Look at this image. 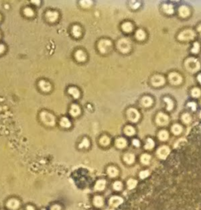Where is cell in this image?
Segmentation results:
<instances>
[{
  "label": "cell",
  "instance_id": "cell-8",
  "mask_svg": "<svg viewBox=\"0 0 201 210\" xmlns=\"http://www.w3.org/2000/svg\"><path fill=\"white\" fill-rule=\"evenodd\" d=\"M156 122L160 126H165L169 123V117L163 112H160L156 115Z\"/></svg>",
  "mask_w": 201,
  "mask_h": 210
},
{
  "label": "cell",
  "instance_id": "cell-32",
  "mask_svg": "<svg viewBox=\"0 0 201 210\" xmlns=\"http://www.w3.org/2000/svg\"><path fill=\"white\" fill-rule=\"evenodd\" d=\"M71 32H72V35L76 37V38H79L81 36L82 34V30H81V28L78 25H74L72 27V29H71Z\"/></svg>",
  "mask_w": 201,
  "mask_h": 210
},
{
  "label": "cell",
  "instance_id": "cell-51",
  "mask_svg": "<svg viewBox=\"0 0 201 210\" xmlns=\"http://www.w3.org/2000/svg\"><path fill=\"white\" fill-rule=\"evenodd\" d=\"M25 210H36V209L33 207L32 205H28V206H26Z\"/></svg>",
  "mask_w": 201,
  "mask_h": 210
},
{
  "label": "cell",
  "instance_id": "cell-5",
  "mask_svg": "<svg viewBox=\"0 0 201 210\" xmlns=\"http://www.w3.org/2000/svg\"><path fill=\"white\" fill-rule=\"evenodd\" d=\"M171 153V149L167 145H162L160 148L157 149L156 151V156L160 159L165 160L168 157V155Z\"/></svg>",
  "mask_w": 201,
  "mask_h": 210
},
{
  "label": "cell",
  "instance_id": "cell-4",
  "mask_svg": "<svg viewBox=\"0 0 201 210\" xmlns=\"http://www.w3.org/2000/svg\"><path fill=\"white\" fill-rule=\"evenodd\" d=\"M112 47V42L109 39H101L98 42V48L101 53H107Z\"/></svg>",
  "mask_w": 201,
  "mask_h": 210
},
{
  "label": "cell",
  "instance_id": "cell-16",
  "mask_svg": "<svg viewBox=\"0 0 201 210\" xmlns=\"http://www.w3.org/2000/svg\"><path fill=\"white\" fill-rule=\"evenodd\" d=\"M38 86H39V88L43 92H49L50 89H51V85H50V83L49 82H47V81H45V80L39 81Z\"/></svg>",
  "mask_w": 201,
  "mask_h": 210
},
{
  "label": "cell",
  "instance_id": "cell-12",
  "mask_svg": "<svg viewBox=\"0 0 201 210\" xmlns=\"http://www.w3.org/2000/svg\"><path fill=\"white\" fill-rule=\"evenodd\" d=\"M19 206H20V201H18L17 198H11V199L8 200L7 202H6V207L8 208L9 209H18Z\"/></svg>",
  "mask_w": 201,
  "mask_h": 210
},
{
  "label": "cell",
  "instance_id": "cell-42",
  "mask_svg": "<svg viewBox=\"0 0 201 210\" xmlns=\"http://www.w3.org/2000/svg\"><path fill=\"white\" fill-rule=\"evenodd\" d=\"M191 94L193 97H199L201 94V91L200 89L199 88H194V89H192L191 91Z\"/></svg>",
  "mask_w": 201,
  "mask_h": 210
},
{
  "label": "cell",
  "instance_id": "cell-37",
  "mask_svg": "<svg viewBox=\"0 0 201 210\" xmlns=\"http://www.w3.org/2000/svg\"><path fill=\"white\" fill-rule=\"evenodd\" d=\"M181 120L185 124H189L192 121V117L189 113H185L181 116Z\"/></svg>",
  "mask_w": 201,
  "mask_h": 210
},
{
  "label": "cell",
  "instance_id": "cell-6",
  "mask_svg": "<svg viewBox=\"0 0 201 210\" xmlns=\"http://www.w3.org/2000/svg\"><path fill=\"white\" fill-rule=\"evenodd\" d=\"M196 36L195 32L191 29H186L181 32L178 35V39L181 41H189L194 39Z\"/></svg>",
  "mask_w": 201,
  "mask_h": 210
},
{
  "label": "cell",
  "instance_id": "cell-55",
  "mask_svg": "<svg viewBox=\"0 0 201 210\" xmlns=\"http://www.w3.org/2000/svg\"><path fill=\"white\" fill-rule=\"evenodd\" d=\"M200 118H201V111H200Z\"/></svg>",
  "mask_w": 201,
  "mask_h": 210
},
{
  "label": "cell",
  "instance_id": "cell-7",
  "mask_svg": "<svg viewBox=\"0 0 201 210\" xmlns=\"http://www.w3.org/2000/svg\"><path fill=\"white\" fill-rule=\"evenodd\" d=\"M127 115L128 119L134 123L138 121L139 118H140V114L138 111V110L135 109V108H130V109L127 110Z\"/></svg>",
  "mask_w": 201,
  "mask_h": 210
},
{
  "label": "cell",
  "instance_id": "cell-35",
  "mask_svg": "<svg viewBox=\"0 0 201 210\" xmlns=\"http://www.w3.org/2000/svg\"><path fill=\"white\" fill-rule=\"evenodd\" d=\"M122 29L125 32H130L133 30V25L130 22H125L122 25Z\"/></svg>",
  "mask_w": 201,
  "mask_h": 210
},
{
  "label": "cell",
  "instance_id": "cell-14",
  "mask_svg": "<svg viewBox=\"0 0 201 210\" xmlns=\"http://www.w3.org/2000/svg\"><path fill=\"white\" fill-rule=\"evenodd\" d=\"M123 161H124L125 163H127V165H132L134 162H135V155L133 153H130V152H128V153H126V154L123 155Z\"/></svg>",
  "mask_w": 201,
  "mask_h": 210
},
{
  "label": "cell",
  "instance_id": "cell-27",
  "mask_svg": "<svg viewBox=\"0 0 201 210\" xmlns=\"http://www.w3.org/2000/svg\"><path fill=\"white\" fill-rule=\"evenodd\" d=\"M154 147H155V141L152 138H147L145 140V146H144L145 150L150 151V150L153 149Z\"/></svg>",
  "mask_w": 201,
  "mask_h": 210
},
{
  "label": "cell",
  "instance_id": "cell-10",
  "mask_svg": "<svg viewBox=\"0 0 201 210\" xmlns=\"http://www.w3.org/2000/svg\"><path fill=\"white\" fill-rule=\"evenodd\" d=\"M168 78L170 83H171L172 85H179L182 81L181 76L176 72H171L169 74Z\"/></svg>",
  "mask_w": 201,
  "mask_h": 210
},
{
  "label": "cell",
  "instance_id": "cell-36",
  "mask_svg": "<svg viewBox=\"0 0 201 210\" xmlns=\"http://www.w3.org/2000/svg\"><path fill=\"white\" fill-rule=\"evenodd\" d=\"M163 9L164 12L167 14H172L174 13V7L171 4H164L163 6Z\"/></svg>",
  "mask_w": 201,
  "mask_h": 210
},
{
  "label": "cell",
  "instance_id": "cell-22",
  "mask_svg": "<svg viewBox=\"0 0 201 210\" xmlns=\"http://www.w3.org/2000/svg\"><path fill=\"white\" fill-rule=\"evenodd\" d=\"M75 57L80 62H83L86 59V53H84L83 50H77L76 52V53H75Z\"/></svg>",
  "mask_w": 201,
  "mask_h": 210
},
{
  "label": "cell",
  "instance_id": "cell-13",
  "mask_svg": "<svg viewBox=\"0 0 201 210\" xmlns=\"http://www.w3.org/2000/svg\"><path fill=\"white\" fill-rule=\"evenodd\" d=\"M106 184L107 182L105 180H103V179L98 180L95 183L94 190L95 191H104V190L105 189Z\"/></svg>",
  "mask_w": 201,
  "mask_h": 210
},
{
  "label": "cell",
  "instance_id": "cell-33",
  "mask_svg": "<svg viewBox=\"0 0 201 210\" xmlns=\"http://www.w3.org/2000/svg\"><path fill=\"white\" fill-rule=\"evenodd\" d=\"M99 143L101 146H104V147H106L108 145H109V144L111 143V140L109 136H102L99 140Z\"/></svg>",
  "mask_w": 201,
  "mask_h": 210
},
{
  "label": "cell",
  "instance_id": "cell-49",
  "mask_svg": "<svg viewBox=\"0 0 201 210\" xmlns=\"http://www.w3.org/2000/svg\"><path fill=\"white\" fill-rule=\"evenodd\" d=\"M139 6H140V3H134V4H131V7L133 9H138Z\"/></svg>",
  "mask_w": 201,
  "mask_h": 210
},
{
  "label": "cell",
  "instance_id": "cell-30",
  "mask_svg": "<svg viewBox=\"0 0 201 210\" xmlns=\"http://www.w3.org/2000/svg\"><path fill=\"white\" fill-rule=\"evenodd\" d=\"M124 133L128 136H134L135 133H136V131H135V129L133 127V126H131V125H127L126 127L124 128Z\"/></svg>",
  "mask_w": 201,
  "mask_h": 210
},
{
  "label": "cell",
  "instance_id": "cell-56",
  "mask_svg": "<svg viewBox=\"0 0 201 210\" xmlns=\"http://www.w3.org/2000/svg\"><path fill=\"white\" fill-rule=\"evenodd\" d=\"M0 21H1V15H0Z\"/></svg>",
  "mask_w": 201,
  "mask_h": 210
},
{
  "label": "cell",
  "instance_id": "cell-29",
  "mask_svg": "<svg viewBox=\"0 0 201 210\" xmlns=\"http://www.w3.org/2000/svg\"><path fill=\"white\" fill-rule=\"evenodd\" d=\"M153 103L152 99L150 97H144L142 99V104L145 107H148L152 106V104Z\"/></svg>",
  "mask_w": 201,
  "mask_h": 210
},
{
  "label": "cell",
  "instance_id": "cell-39",
  "mask_svg": "<svg viewBox=\"0 0 201 210\" xmlns=\"http://www.w3.org/2000/svg\"><path fill=\"white\" fill-rule=\"evenodd\" d=\"M149 175H150V172L148 171V169H144L139 172V178L141 180H145L149 176Z\"/></svg>",
  "mask_w": 201,
  "mask_h": 210
},
{
  "label": "cell",
  "instance_id": "cell-53",
  "mask_svg": "<svg viewBox=\"0 0 201 210\" xmlns=\"http://www.w3.org/2000/svg\"><path fill=\"white\" fill-rule=\"evenodd\" d=\"M197 79H198L199 83H200L201 84V74H200L198 75V76H197Z\"/></svg>",
  "mask_w": 201,
  "mask_h": 210
},
{
  "label": "cell",
  "instance_id": "cell-43",
  "mask_svg": "<svg viewBox=\"0 0 201 210\" xmlns=\"http://www.w3.org/2000/svg\"><path fill=\"white\" fill-rule=\"evenodd\" d=\"M24 13L27 17H32L33 15H34V11L32 10V9H31L29 7H27V8H25L24 9Z\"/></svg>",
  "mask_w": 201,
  "mask_h": 210
},
{
  "label": "cell",
  "instance_id": "cell-47",
  "mask_svg": "<svg viewBox=\"0 0 201 210\" xmlns=\"http://www.w3.org/2000/svg\"><path fill=\"white\" fill-rule=\"evenodd\" d=\"M188 107H191V109L192 111H196V104L194 103V102H189L188 104Z\"/></svg>",
  "mask_w": 201,
  "mask_h": 210
},
{
  "label": "cell",
  "instance_id": "cell-19",
  "mask_svg": "<svg viewBox=\"0 0 201 210\" xmlns=\"http://www.w3.org/2000/svg\"><path fill=\"white\" fill-rule=\"evenodd\" d=\"M47 19L50 22H55L58 18V13L56 11H48L47 13Z\"/></svg>",
  "mask_w": 201,
  "mask_h": 210
},
{
  "label": "cell",
  "instance_id": "cell-52",
  "mask_svg": "<svg viewBox=\"0 0 201 210\" xmlns=\"http://www.w3.org/2000/svg\"><path fill=\"white\" fill-rule=\"evenodd\" d=\"M32 3H36V5L38 6V5H39V3H40V1H38H38H34V0H32Z\"/></svg>",
  "mask_w": 201,
  "mask_h": 210
},
{
  "label": "cell",
  "instance_id": "cell-48",
  "mask_svg": "<svg viewBox=\"0 0 201 210\" xmlns=\"http://www.w3.org/2000/svg\"><path fill=\"white\" fill-rule=\"evenodd\" d=\"M50 210H61V205H60L55 204V205H53L50 207Z\"/></svg>",
  "mask_w": 201,
  "mask_h": 210
},
{
  "label": "cell",
  "instance_id": "cell-57",
  "mask_svg": "<svg viewBox=\"0 0 201 210\" xmlns=\"http://www.w3.org/2000/svg\"><path fill=\"white\" fill-rule=\"evenodd\" d=\"M0 37H1V36H0Z\"/></svg>",
  "mask_w": 201,
  "mask_h": 210
},
{
  "label": "cell",
  "instance_id": "cell-41",
  "mask_svg": "<svg viewBox=\"0 0 201 210\" xmlns=\"http://www.w3.org/2000/svg\"><path fill=\"white\" fill-rule=\"evenodd\" d=\"M164 101L167 103V111H171L173 109V107H174V103H173L171 99H170L168 97H165L164 98Z\"/></svg>",
  "mask_w": 201,
  "mask_h": 210
},
{
  "label": "cell",
  "instance_id": "cell-3",
  "mask_svg": "<svg viewBox=\"0 0 201 210\" xmlns=\"http://www.w3.org/2000/svg\"><path fill=\"white\" fill-rule=\"evenodd\" d=\"M117 48L121 53H127L130 50L131 45L130 41L127 39H119L117 42Z\"/></svg>",
  "mask_w": 201,
  "mask_h": 210
},
{
  "label": "cell",
  "instance_id": "cell-44",
  "mask_svg": "<svg viewBox=\"0 0 201 210\" xmlns=\"http://www.w3.org/2000/svg\"><path fill=\"white\" fill-rule=\"evenodd\" d=\"M92 3H93V2L90 1V0H82V1H80V5L83 7H85V8L90 7L92 5Z\"/></svg>",
  "mask_w": 201,
  "mask_h": 210
},
{
  "label": "cell",
  "instance_id": "cell-17",
  "mask_svg": "<svg viewBox=\"0 0 201 210\" xmlns=\"http://www.w3.org/2000/svg\"><path fill=\"white\" fill-rule=\"evenodd\" d=\"M69 113L72 117H76V116L80 115V113H81V109L80 107H79V105H77L76 104H73L71 106V108H70V111H69Z\"/></svg>",
  "mask_w": 201,
  "mask_h": 210
},
{
  "label": "cell",
  "instance_id": "cell-31",
  "mask_svg": "<svg viewBox=\"0 0 201 210\" xmlns=\"http://www.w3.org/2000/svg\"><path fill=\"white\" fill-rule=\"evenodd\" d=\"M60 125H61V126L63 128H69L71 127V121H70V120H69L68 118L63 117V118L61 119V121H60Z\"/></svg>",
  "mask_w": 201,
  "mask_h": 210
},
{
  "label": "cell",
  "instance_id": "cell-54",
  "mask_svg": "<svg viewBox=\"0 0 201 210\" xmlns=\"http://www.w3.org/2000/svg\"><path fill=\"white\" fill-rule=\"evenodd\" d=\"M197 30H198V32H200V34L201 35V24L200 25V26L198 27V28H197Z\"/></svg>",
  "mask_w": 201,
  "mask_h": 210
},
{
  "label": "cell",
  "instance_id": "cell-38",
  "mask_svg": "<svg viewBox=\"0 0 201 210\" xmlns=\"http://www.w3.org/2000/svg\"><path fill=\"white\" fill-rule=\"evenodd\" d=\"M135 36H136L137 39H138V40H143V39H145V32L142 29H139L136 32V34H135Z\"/></svg>",
  "mask_w": 201,
  "mask_h": 210
},
{
  "label": "cell",
  "instance_id": "cell-34",
  "mask_svg": "<svg viewBox=\"0 0 201 210\" xmlns=\"http://www.w3.org/2000/svg\"><path fill=\"white\" fill-rule=\"evenodd\" d=\"M123 187V184L121 181L119 180H115L113 184V188L115 191H120Z\"/></svg>",
  "mask_w": 201,
  "mask_h": 210
},
{
  "label": "cell",
  "instance_id": "cell-28",
  "mask_svg": "<svg viewBox=\"0 0 201 210\" xmlns=\"http://www.w3.org/2000/svg\"><path fill=\"white\" fill-rule=\"evenodd\" d=\"M68 92L69 94H71L75 99H78L80 97V90L76 88V87H70L69 89H68Z\"/></svg>",
  "mask_w": 201,
  "mask_h": 210
},
{
  "label": "cell",
  "instance_id": "cell-18",
  "mask_svg": "<svg viewBox=\"0 0 201 210\" xmlns=\"http://www.w3.org/2000/svg\"><path fill=\"white\" fill-rule=\"evenodd\" d=\"M151 159H152V157H151L150 154H148V153H144L140 157V162L144 166H148V165H149Z\"/></svg>",
  "mask_w": 201,
  "mask_h": 210
},
{
  "label": "cell",
  "instance_id": "cell-23",
  "mask_svg": "<svg viewBox=\"0 0 201 210\" xmlns=\"http://www.w3.org/2000/svg\"><path fill=\"white\" fill-rule=\"evenodd\" d=\"M138 182L137 180L134 179V178H130V179L127 180V189L130 190V191H132V190L135 189L136 187L138 186Z\"/></svg>",
  "mask_w": 201,
  "mask_h": 210
},
{
  "label": "cell",
  "instance_id": "cell-2",
  "mask_svg": "<svg viewBox=\"0 0 201 210\" xmlns=\"http://www.w3.org/2000/svg\"><path fill=\"white\" fill-rule=\"evenodd\" d=\"M40 118L42 121L47 125L53 126L55 125V117L51 113L47 111H42L40 114Z\"/></svg>",
  "mask_w": 201,
  "mask_h": 210
},
{
  "label": "cell",
  "instance_id": "cell-15",
  "mask_svg": "<svg viewBox=\"0 0 201 210\" xmlns=\"http://www.w3.org/2000/svg\"><path fill=\"white\" fill-rule=\"evenodd\" d=\"M115 144L116 148H119V149H123L127 147V140L123 137H119L115 140Z\"/></svg>",
  "mask_w": 201,
  "mask_h": 210
},
{
  "label": "cell",
  "instance_id": "cell-45",
  "mask_svg": "<svg viewBox=\"0 0 201 210\" xmlns=\"http://www.w3.org/2000/svg\"><path fill=\"white\" fill-rule=\"evenodd\" d=\"M200 44H199L198 42H195L193 44V46H192L191 51L193 53H197L200 51Z\"/></svg>",
  "mask_w": 201,
  "mask_h": 210
},
{
  "label": "cell",
  "instance_id": "cell-20",
  "mask_svg": "<svg viewBox=\"0 0 201 210\" xmlns=\"http://www.w3.org/2000/svg\"><path fill=\"white\" fill-rule=\"evenodd\" d=\"M171 133H173L174 135H175V136H178V135H180L181 133H182V131H183V127L179 124H174L171 126Z\"/></svg>",
  "mask_w": 201,
  "mask_h": 210
},
{
  "label": "cell",
  "instance_id": "cell-21",
  "mask_svg": "<svg viewBox=\"0 0 201 210\" xmlns=\"http://www.w3.org/2000/svg\"><path fill=\"white\" fill-rule=\"evenodd\" d=\"M107 173L111 178H115L119 175V170L115 166H109L107 169Z\"/></svg>",
  "mask_w": 201,
  "mask_h": 210
},
{
  "label": "cell",
  "instance_id": "cell-1",
  "mask_svg": "<svg viewBox=\"0 0 201 210\" xmlns=\"http://www.w3.org/2000/svg\"><path fill=\"white\" fill-rule=\"evenodd\" d=\"M185 66L186 68L187 71H189L191 73H195L198 71L200 68V64L197 59L194 57H190L185 60Z\"/></svg>",
  "mask_w": 201,
  "mask_h": 210
},
{
  "label": "cell",
  "instance_id": "cell-26",
  "mask_svg": "<svg viewBox=\"0 0 201 210\" xmlns=\"http://www.w3.org/2000/svg\"><path fill=\"white\" fill-rule=\"evenodd\" d=\"M169 138V133L165 129H162L158 133V139L160 140V141H166Z\"/></svg>",
  "mask_w": 201,
  "mask_h": 210
},
{
  "label": "cell",
  "instance_id": "cell-11",
  "mask_svg": "<svg viewBox=\"0 0 201 210\" xmlns=\"http://www.w3.org/2000/svg\"><path fill=\"white\" fill-rule=\"evenodd\" d=\"M151 83H152V86H156V87L161 86L165 83V78L163 76H161V75L156 74V75H154L153 77L152 78Z\"/></svg>",
  "mask_w": 201,
  "mask_h": 210
},
{
  "label": "cell",
  "instance_id": "cell-50",
  "mask_svg": "<svg viewBox=\"0 0 201 210\" xmlns=\"http://www.w3.org/2000/svg\"><path fill=\"white\" fill-rule=\"evenodd\" d=\"M5 51V46L3 44H0V54H2Z\"/></svg>",
  "mask_w": 201,
  "mask_h": 210
},
{
  "label": "cell",
  "instance_id": "cell-46",
  "mask_svg": "<svg viewBox=\"0 0 201 210\" xmlns=\"http://www.w3.org/2000/svg\"><path fill=\"white\" fill-rule=\"evenodd\" d=\"M132 144L134 146V147H136V148H139L140 146H141V142H140V140L138 139H134L132 140Z\"/></svg>",
  "mask_w": 201,
  "mask_h": 210
},
{
  "label": "cell",
  "instance_id": "cell-40",
  "mask_svg": "<svg viewBox=\"0 0 201 210\" xmlns=\"http://www.w3.org/2000/svg\"><path fill=\"white\" fill-rule=\"evenodd\" d=\"M90 146V140H89L86 137H84L82 141L80 142L79 144V148H87Z\"/></svg>",
  "mask_w": 201,
  "mask_h": 210
},
{
  "label": "cell",
  "instance_id": "cell-25",
  "mask_svg": "<svg viewBox=\"0 0 201 210\" xmlns=\"http://www.w3.org/2000/svg\"><path fill=\"white\" fill-rule=\"evenodd\" d=\"M178 13H179V15L181 17H187L190 14L189 9L186 6H180L179 9H178Z\"/></svg>",
  "mask_w": 201,
  "mask_h": 210
},
{
  "label": "cell",
  "instance_id": "cell-24",
  "mask_svg": "<svg viewBox=\"0 0 201 210\" xmlns=\"http://www.w3.org/2000/svg\"><path fill=\"white\" fill-rule=\"evenodd\" d=\"M93 203H94V205L96 207H102V205H104L103 197L100 195L94 196V198L93 199Z\"/></svg>",
  "mask_w": 201,
  "mask_h": 210
},
{
  "label": "cell",
  "instance_id": "cell-9",
  "mask_svg": "<svg viewBox=\"0 0 201 210\" xmlns=\"http://www.w3.org/2000/svg\"><path fill=\"white\" fill-rule=\"evenodd\" d=\"M123 203V198L119 195H113L109 198V204L112 207L116 208L119 206L120 205Z\"/></svg>",
  "mask_w": 201,
  "mask_h": 210
}]
</instances>
